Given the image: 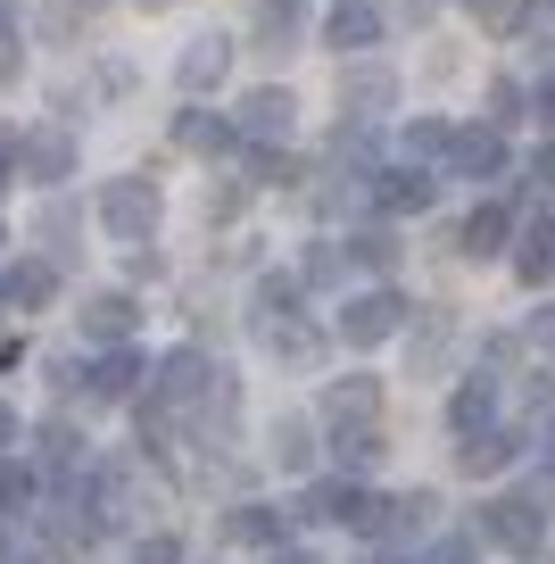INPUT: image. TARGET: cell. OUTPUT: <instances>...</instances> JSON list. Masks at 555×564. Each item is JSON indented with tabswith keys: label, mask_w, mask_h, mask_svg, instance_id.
Returning <instances> with one entry per match:
<instances>
[{
	"label": "cell",
	"mask_w": 555,
	"mask_h": 564,
	"mask_svg": "<svg viewBox=\"0 0 555 564\" xmlns=\"http://www.w3.org/2000/svg\"><path fill=\"white\" fill-rule=\"evenodd\" d=\"M514 274L531 282V291H547V274H555V225H531V241L514 249Z\"/></svg>",
	"instance_id": "cell-27"
},
{
	"label": "cell",
	"mask_w": 555,
	"mask_h": 564,
	"mask_svg": "<svg viewBox=\"0 0 555 564\" xmlns=\"http://www.w3.org/2000/svg\"><path fill=\"white\" fill-rule=\"evenodd\" d=\"M505 232H514V216H505L498 199H481V208L465 216V258H498V249H505Z\"/></svg>",
	"instance_id": "cell-24"
},
{
	"label": "cell",
	"mask_w": 555,
	"mask_h": 564,
	"mask_svg": "<svg viewBox=\"0 0 555 564\" xmlns=\"http://www.w3.org/2000/svg\"><path fill=\"white\" fill-rule=\"evenodd\" d=\"M531 183H538V192H555V141H538V159H531Z\"/></svg>",
	"instance_id": "cell-36"
},
{
	"label": "cell",
	"mask_w": 555,
	"mask_h": 564,
	"mask_svg": "<svg viewBox=\"0 0 555 564\" xmlns=\"http://www.w3.org/2000/svg\"><path fill=\"white\" fill-rule=\"evenodd\" d=\"M0 300L9 307H51L58 300V265L51 258H18L9 274H0Z\"/></svg>",
	"instance_id": "cell-17"
},
{
	"label": "cell",
	"mask_w": 555,
	"mask_h": 564,
	"mask_svg": "<svg viewBox=\"0 0 555 564\" xmlns=\"http://www.w3.org/2000/svg\"><path fill=\"white\" fill-rule=\"evenodd\" d=\"M439 150H448V124H439V117H415V124H406V159H439Z\"/></svg>",
	"instance_id": "cell-30"
},
{
	"label": "cell",
	"mask_w": 555,
	"mask_h": 564,
	"mask_svg": "<svg viewBox=\"0 0 555 564\" xmlns=\"http://www.w3.org/2000/svg\"><path fill=\"white\" fill-rule=\"evenodd\" d=\"M373 199H382L390 216H423V208H432V199H439V183L423 175L415 159H406V166H390V175H373Z\"/></svg>",
	"instance_id": "cell-13"
},
{
	"label": "cell",
	"mask_w": 555,
	"mask_h": 564,
	"mask_svg": "<svg viewBox=\"0 0 555 564\" xmlns=\"http://www.w3.org/2000/svg\"><path fill=\"white\" fill-rule=\"evenodd\" d=\"M531 441H538V448L555 457V399H538V423H531Z\"/></svg>",
	"instance_id": "cell-37"
},
{
	"label": "cell",
	"mask_w": 555,
	"mask_h": 564,
	"mask_svg": "<svg viewBox=\"0 0 555 564\" xmlns=\"http://www.w3.org/2000/svg\"><path fill=\"white\" fill-rule=\"evenodd\" d=\"M225 67H232V42L225 34H192L174 75H183V91H216V84H225Z\"/></svg>",
	"instance_id": "cell-16"
},
{
	"label": "cell",
	"mask_w": 555,
	"mask_h": 564,
	"mask_svg": "<svg viewBox=\"0 0 555 564\" xmlns=\"http://www.w3.org/2000/svg\"><path fill=\"white\" fill-rule=\"evenodd\" d=\"M489 108H498V117H489V124H498V133H505V124L522 117V84H489Z\"/></svg>",
	"instance_id": "cell-32"
},
{
	"label": "cell",
	"mask_w": 555,
	"mask_h": 564,
	"mask_svg": "<svg viewBox=\"0 0 555 564\" xmlns=\"http://www.w3.org/2000/svg\"><path fill=\"white\" fill-rule=\"evenodd\" d=\"M174 141H183L192 159H225V150H241V124H232V117H216V108H183Z\"/></svg>",
	"instance_id": "cell-14"
},
{
	"label": "cell",
	"mask_w": 555,
	"mask_h": 564,
	"mask_svg": "<svg viewBox=\"0 0 555 564\" xmlns=\"http://www.w3.org/2000/svg\"><path fill=\"white\" fill-rule=\"evenodd\" d=\"M531 333H538V340H555V307H538V324H531Z\"/></svg>",
	"instance_id": "cell-42"
},
{
	"label": "cell",
	"mask_w": 555,
	"mask_h": 564,
	"mask_svg": "<svg viewBox=\"0 0 555 564\" xmlns=\"http://www.w3.org/2000/svg\"><path fill=\"white\" fill-rule=\"evenodd\" d=\"M84 448H91V441H75V423L51 415V423H42V448H34V457H42V474H51V481H75V474H84Z\"/></svg>",
	"instance_id": "cell-18"
},
{
	"label": "cell",
	"mask_w": 555,
	"mask_h": 564,
	"mask_svg": "<svg viewBox=\"0 0 555 564\" xmlns=\"http://www.w3.org/2000/svg\"><path fill=\"white\" fill-rule=\"evenodd\" d=\"M9 564H18V556H9Z\"/></svg>",
	"instance_id": "cell-45"
},
{
	"label": "cell",
	"mask_w": 555,
	"mask_h": 564,
	"mask_svg": "<svg viewBox=\"0 0 555 564\" xmlns=\"http://www.w3.org/2000/svg\"><path fill=\"white\" fill-rule=\"evenodd\" d=\"M258 340H265V357H282V366H315V357H324V333H315L298 307H282V316H258Z\"/></svg>",
	"instance_id": "cell-9"
},
{
	"label": "cell",
	"mask_w": 555,
	"mask_h": 564,
	"mask_svg": "<svg viewBox=\"0 0 555 564\" xmlns=\"http://www.w3.org/2000/svg\"><path fill=\"white\" fill-rule=\"evenodd\" d=\"M448 423H456V432H481V423H498V382H489V373H472V382L448 399Z\"/></svg>",
	"instance_id": "cell-23"
},
{
	"label": "cell",
	"mask_w": 555,
	"mask_h": 564,
	"mask_svg": "<svg viewBox=\"0 0 555 564\" xmlns=\"http://www.w3.org/2000/svg\"><path fill=\"white\" fill-rule=\"evenodd\" d=\"M133 382H141V357L124 349H100L91 357V366H75V390H84V399H100V406H117V399H133Z\"/></svg>",
	"instance_id": "cell-7"
},
{
	"label": "cell",
	"mask_w": 555,
	"mask_h": 564,
	"mask_svg": "<svg viewBox=\"0 0 555 564\" xmlns=\"http://www.w3.org/2000/svg\"><path fill=\"white\" fill-rule=\"evenodd\" d=\"M439 159H448L465 183H489V175H505V133H498V124H456Z\"/></svg>",
	"instance_id": "cell-6"
},
{
	"label": "cell",
	"mask_w": 555,
	"mask_h": 564,
	"mask_svg": "<svg viewBox=\"0 0 555 564\" xmlns=\"http://www.w3.org/2000/svg\"><path fill=\"white\" fill-rule=\"evenodd\" d=\"M324 415H331V423H373V415H382V382H373V373H348V382H331Z\"/></svg>",
	"instance_id": "cell-20"
},
{
	"label": "cell",
	"mask_w": 555,
	"mask_h": 564,
	"mask_svg": "<svg viewBox=\"0 0 555 564\" xmlns=\"http://www.w3.org/2000/svg\"><path fill=\"white\" fill-rule=\"evenodd\" d=\"M340 108H348L357 124H382L390 108H399V75H390L382 58H364V67H348V75H340Z\"/></svg>",
	"instance_id": "cell-5"
},
{
	"label": "cell",
	"mask_w": 555,
	"mask_h": 564,
	"mask_svg": "<svg viewBox=\"0 0 555 564\" xmlns=\"http://www.w3.org/2000/svg\"><path fill=\"white\" fill-rule=\"evenodd\" d=\"M298 514H307V523H340V531H364V540L382 531V498L364 490V481H315V490L298 498Z\"/></svg>",
	"instance_id": "cell-3"
},
{
	"label": "cell",
	"mask_w": 555,
	"mask_h": 564,
	"mask_svg": "<svg viewBox=\"0 0 555 564\" xmlns=\"http://www.w3.org/2000/svg\"><path fill=\"white\" fill-rule=\"evenodd\" d=\"M18 175H25V183H67V175H75V141L58 133V124L25 133V141H18Z\"/></svg>",
	"instance_id": "cell-11"
},
{
	"label": "cell",
	"mask_w": 555,
	"mask_h": 564,
	"mask_svg": "<svg viewBox=\"0 0 555 564\" xmlns=\"http://www.w3.org/2000/svg\"><path fill=\"white\" fill-rule=\"evenodd\" d=\"M141 9H166V0H141Z\"/></svg>",
	"instance_id": "cell-44"
},
{
	"label": "cell",
	"mask_w": 555,
	"mask_h": 564,
	"mask_svg": "<svg viewBox=\"0 0 555 564\" xmlns=\"http://www.w3.org/2000/svg\"><path fill=\"white\" fill-rule=\"evenodd\" d=\"M232 124H241L249 141H291V124H298V100L282 84H258L241 108H232Z\"/></svg>",
	"instance_id": "cell-8"
},
{
	"label": "cell",
	"mask_w": 555,
	"mask_h": 564,
	"mask_svg": "<svg viewBox=\"0 0 555 564\" xmlns=\"http://www.w3.org/2000/svg\"><path fill=\"white\" fill-rule=\"evenodd\" d=\"M472 540L514 547V556H538V540H547V507H538V498H522V490H505V498H489V507H481Z\"/></svg>",
	"instance_id": "cell-1"
},
{
	"label": "cell",
	"mask_w": 555,
	"mask_h": 564,
	"mask_svg": "<svg viewBox=\"0 0 555 564\" xmlns=\"http://www.w3.org/2000/svg\"><path fill=\"white\" fill-rule=\"evenodd\" d=\"M340 249L364 265V274H390V265H399V232H382V225H373V232H348Z\"/></svg>",
	"instance_id": "cell-28"
},
{
	"label": "cell",
	"mask_w": 555,
	"mask_h": 564,
	"mask_svg": "<svg viewBox=\"0 0 555 564\" xmlns=\"http://www.w3.org/2000/svg\"><path fill=\"white\" fill-rule=\"evenodd\" d=\"M133 316H141V307H133V291H91L75 324H84V340H91V349H117V340H133Z\"/></svg>",
	"instance_id": "cell-10"
},
{
	"label": "cell",
	"mask_w": 555,
	"mask_h": 564,
	"mask_svg": "<svg viewBox=\"0 0 555 564\" xmlns=\"http://www.w3.org/2000/svg\"><path fill=\"white\" fill-rule=\"evenodd\" d=\"M9 448H18V406L0 399V457H9Z\"/></svg>",
	"instance_id": "cell-38"
},
{
	"label": "cell",
	"mask_w": 555,
	"mask_h": 564,
	"mask_svg": "<svg viewBox=\"0 0 555 564\" xmlns=\"http://www.w3.org/2000/svg\"><path fill=\"white\" fill-rule=\"evenodd\" d=\"M399 324H406L399 291H357V300L340 307V340L348 349H382V340H399Z\"/></svg>",
	"instance_id": "cell-4"
},
{
	"label": "cell",
	"mask_w": 555,
	"mask_h": 564,
	"mask_svg": "<svg viewBox=\"0 0 555 564\" xmlns=\"http://www.w3.org/2000/svg\"><path fill=\"white\" fill-rule=\"evenodd\" d=\"M18 175V133H0V183Z\"/></svg>",
	"instance_id": "cell-39"
},
{
	"label": "cell",
	"mask_w": 555,
	"mask_h": 564,
	"mask_svg": "<svg viewBox=\"0 0 555 564\" xmlns=\"http://www.w3.org/2000/svg\"><path fill=\"white\" fill-rule=\"evenodd\" d=\"M282 523H291L282 507H232V514H225V540H241V547H282Z\"/></svg>",
	"instance_id": "cell-21"
},
{
	"label": "cell",
	"mask_w": 555,
	"mask_h": 564,
	"mask_svg": "<svg viewBox=\"0 0 555 564\" xmlns=\"http://www.w3.org/2000/svg\"><path fill=\"white\" fill-rule=\"evenodd\" d=\"M324 42L331 51H373V42H382V9H373V0H331Z\"/></svg>",
	"instance_id": "cell-12"
},
{
	"label": "cell",
	"mask_w": 555,
	"mask_h": 564,
	"mask_svg": "<svg viewBox=\"0 0 555 564\" xmlns=\"http://www.w3.org/2000/svg\"><path fill=\"white\" fill-rule=\"evenodd\" d=\"M298 34H307V9H298V0H258V42L265 51H291Z\"/></svg>",
	"instance_id": "cell-25"
},
{
	"label": "cell",
	"mask_w": 555,
	"mask_h": 564,
	"mask_svg": "<svg viewBox=\"0 0 555 564\" xmlns=\"http://www.w3.org/2000/svg\"><path fill=\"white\" fill-rule=\"evenodd\" d=\"M331 457H340L348 474H364V465L382 457V415L373 423H331Z\"/></svg>",
	"instance_id": "cell-22"
},
{
	"label": "cell",
	"mask_w": 555,
	"mask_h": 564,
	"mask_svg": "<svg viewBox=\"0 0 555 564\" xmlns=\"http://www.w3.org/2000/svg\"><path fill=\"white\" fill-rule=\"evenodd\" d=\"M249 166H258V183H291V175H298V166L282 159V150H258V159H249Z\"/></svg>",
	"instance_id": "cell-34"
},
{
	"label": "cell",
	"mask_w": 555,
	"mask_h": 564,
	"mask_svg": "<svg viewBox=\"0 0 555 564\" xmlns=\"http://www.w3.org/2000/svg\"><path fill=\"white\" fill-rule=\"evenodd\" d=\"M439 349H448V324L432 316V324H423V340H415V357H423V366H439Z\"/></svg>",
	"instance_id": "cell-35"
},
{
	"label": "cell",
	"mask_w": 555,
	"mask_h": 564,
	"mask_svg": "<svg viewBox=\"0 0 555 564\" xmlns=\"http://www.w3.org/2000/svg\"><path fill=\"white\" fill-rule=\"evenodd\" d=\"M423 564H472V547H465V540H448L439 556H423Z\"/></svg>",
	"instance_id": "cell-40"
},
{
	"label": "cell",
	"mask_w": 555,
	"mask_h": 564,
	"mask_svg": "<svg viewBox=\"0 0 555 564\" xmlns=\"http://www.w3.org/2000/svg\"><path fill=\"white\" fill-rule=\"evenodd\" d=\"M34 507V465H18V448L0 457V514H25Z\"/></svg>",
	"instance_id": "cell-29"
},
{
	"label": "cell",
	"mask_w": 555,
	"mask_h": 564,
	"mask_svg": "<svg viewBox=\"0 0 555 564\" xmlns=\"http://www.w3.org/2000/svg\"><path fill=\"white\" fill-rule=\"evenodd\" d=\"M514 465V432H498V423H481V432H456V474H505Z\"/></svg>",
	"instance_id": "cell-15"
},
{
	"label": "cell",
	"mask_w": 555,
	"mask_h": 564,
	"mask_svg": "<svg viewBox=\"0 0 555 564\" xmlns=\"http://www.w3.org/2000/svg\"><path fill=\"white\" fill-rule=\"evenodd\" d=\"M265 457L282 465V474H307V457H315V432H307V415H282L274 423V448Z\"/></svg>",
	"instance_id": "cell-26"
},
{
	"label": "cell",
	"mask_w": 555,
	"mask_h": 564,
	"mask_svg": "<svg viewBox=\"0 0 555 564\" xmlns=\"http://www.w3.org/2000/svg\"><path fill=\"white\" fill-rule=\"evenodd\" d=\"M307 282H315V291H331V282H340V241H315V249H307Z\"/></svg>",
	"instance_id": "cell-31"
},
{
	"label": "cell",
	"mask_w": 555,
	"mask_h": 564,
	"mask_svg": "<svg viewBox=\"0 0 555 564\" xmlns=\"http://www.w3.org/2000/svg\"><path fill=\"white\" fill-rule=\"evenodd\" d=\"M133 564H183V547L166 540V531H150V540H141V556Z\"/></svg>",
	"instance_id": "cell-33"
},
{
	"label": "cell",
	"mask_w": 555,
	"mask_h": 564,
	"mask_svg": "<svg viewBox=\"0 0 555 564\" xmlns=\"http://www.w3.org/2000/svg\"><path fill=\"white\" fill-rule=\"evenodd\" d=\"M274 564H315V556H307V547H274Z\"/></svg>",
	"instance_id": "cell-43"
},
{
	"label": "cell",
	"mask_w": 555,
	"mask_h": 564,
	"mask_svg": "<svg viewBox=\"0 0 555 564\" xmlns=\"http://www.w3.org/2000/svg\"><path fill=\"white\" fill-rule=\"evenodd\" d=\"M432 514H439V498H432V490L382 498V531H373V540H423V531H432Z\"/></svg>",
	"instance_id": "cell-19"
},
{
	"label": "cell",
	"mask_w": 555,
	"mask_h": 564,
	"mask_svg": "<svg viewBox=\"0 0 555 564\" xmlns=\"http://www.w3.org/2000/svg\"><path fill=\"white\" fill-rule=\"evenodd\" d=\"M538 124L555 133V84H538Z\"/></svg>",
	"instance_id": "cell-41"
},
{
	"label": "cell",
	"mask_w": 555,
	"mask_h": 564,
	"mask_svg": "<svg viewBox=\"0 0 555 564\" xmlns=\"http://www.w3.org/2000/svg\"><path fill=\"white\" fill-rule=\"evenodd\" d=\"M100 232H117V241H150L157 232V183H141V175H117V183H100Z\"/></svg>",
	"instance_id": "cell-2"
}]
</instances>
